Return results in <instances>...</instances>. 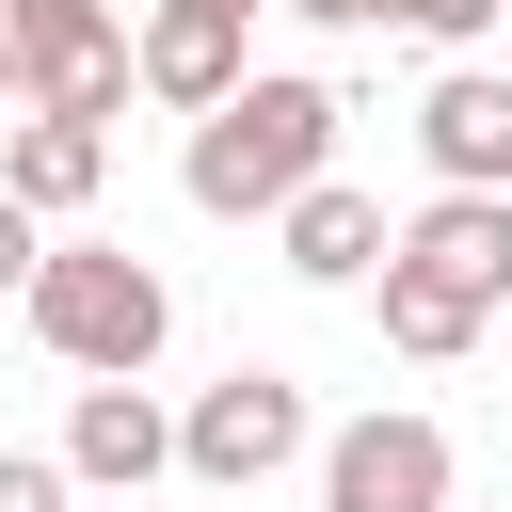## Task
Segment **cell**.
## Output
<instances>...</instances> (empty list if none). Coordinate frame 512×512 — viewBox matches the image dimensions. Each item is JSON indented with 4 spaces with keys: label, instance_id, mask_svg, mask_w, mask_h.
<instances>
[{
    "label": "cell",
    "instance_id": "5",
    "mask_svg": "<svg viewBox=\"0 0 512 512\" xmlns=\"http://www.w3.org/2000/svg\"><path fill=\"white\" fill-rule=\"evenodd\" d=\"M0 32H16V96H32V112L112 128V112L144 96V32H128L112 0H0Z\"/></svg>",
    "mask_w": 512,
    "mask_h": 512
},
{
    "label": "cell",
    "instance_id": "7",
    "mask_svg": "<svg viewBox=\"0 0 512 512\" xmlns=\"http://www.w3.org/2000/svg\"><path fill=\"white\" fill-rule=\"evenodd\" d=\"M416 160H432V192H512V64H432Z\"/></svg>",
    "mask_w": 512,
    "mask_h": 512
},
{
    "label": "cell",
    "instance_id": "14",
    "mask_svg": "<svg viewBox=\"0 0 512 512\" xmlns=\"http://www.w3.org/2000/svg\"><path fill=\"white\" fill-rule=\"evenodd\" d=\"M32 272H48V224H32L16 192H0V304H32Z\"/></svg>",
    "mask_w": 512,
    "mask_h": 512
},
{
    "label": "cell",
    "instance_id": "4",
    "mask_svg": "<svg viewBox=\"0 0 512 512\" xmlns=\"http://www.w3.org/2000/svg\"><path fill=\"white\" fill-rule=\"evenodd\" d=\"M176 464L208 480V496H256V480H288V464H320V416H304V384L288 368H224V384H192V416H176Z\"/></svg>",
    "mask_w": 512,
    "mask_h": 512
},
{
    "label": "cell",
    "instance_id": "1",
    "mask_svg": "<svg viewBox=\"0 0 512 512\" xmlns=\"http://www.w3.org/2000/svg\"><path fill=\"white\" fill-rule=\"evenodd\" d=\"M496 304H512V192H432V208L400 224L384 288H368L384 352L448 368V352H480V320H496Z\"/></svg>",
    "mask_w": 512,
    "mask_h": 512
},
{
    "label": "cell",
    "instance_id": "2",
    "mask_svg": "<svg viewBox=\"0 0 512 512\" xmlns=\"http://www.w3.org/2000/svg\"><path fill=\"white\" fill-rule=\"evenodd\" d=\"M320 176H336V80H304V64H272L240 112H208V128L176 144V192H192L208 224H288Z\"/></svg>",
    "mask_w": 512,
    "mask_h": 512
},
{
    "label": "cell",
    "instance_id": "8",
    "mask_svg": "<svg viewBox=\"0 0 512 512\" xmlns=\"http://www.w3.org/2000/svg\"><path fill=\"white\" fill-rule=\"evenodd\" d=\"M144 96H160V112H192V128H208V112H240V96H256V32H240V16L160 0V16H144Z\"/></svg>",
    "mask_w": 512,
    "mask_h": 512
},
{
    "label": "cell",
    "instance_id": "16",
    "mask_svg": "<svg viewBox=\"0 0 512 512\" xmlns=\"http://www.w3.org/2000/svg\"><path fill=\"white\" fill-rule=\"evenodd\" d=\"M0 112H32V96H16V32H0Z\"/></svg>",
    "mask_w": 512,
    "mask_h": 512
},
{
    "label": "cell",
    "instance_id": "11",
    "mask_svg": "<svg viewBox=\"0 0 512 512\" xmlns=\"http://www.w3.org/2000/svg\"><path fill=\"white\" fill-rule=\"evenodd\" d=\"M272 256H288L304 288H384V256H400V224H384V208H368L352 176H320V192H304V208L272 224Z\"/></svg>",
    "mask_w": 512,
    "mask_h": 512
},
{
    "label": "cell",
    "instance_id": "13",
    "mask_svg": "<svg viewBox=\"0 0 512 512\" xmlns=\"http://www.w3.org/2000/svg\"><path fill=\"white\" fill-rule=\"evenodd\" d=\"M80 480H64V448H0V512H64Z\"/></svg>",
    "mask_w": 512,
    "mask_h": 512
},
{
    "label": "cell",
    "instance_id": "17",
    "mask_svg": "<svg viewBox=\"0 0 512 512\" xmlns=\"http://www.w3.org/2000/svg\"><path fill=\"white\" fill-rule=\"evenodd\" d=\"M192 16H240V32H256V0H192Z\"/></svg>",
    "mask_w": 512,
    "mask_h": 512
},
{
    "label": "cell",
    "instance_id": "12",
    "mask_svg": "<svg viewBox=\"0 0 512 512\" xmlns=\"http://www.w3.org/2000/svg\"><path fill=\"white\" fill-rule=\"evenodd\" d=\"M496 16H512V0H384V32H416V48H448V64H464Z\"/></svg>",
    "mask_w": 512,
    "mask_h": 512
},
{
    "label": "cell",
    "instance_id": "15",
    "mask_svg": "<svg viewBox=\"0 0 512 512\" xmlns=\"http://www.w3.org/2000/svg\"><path fill=\"white\" fill-rule=\"evenodd\" d=\"M304 32H384V0H288Z\"/></svg>",
    "mask_w": 512,
    "mask_h": 512
},
{
    "label": "cell",
    "instance_id": "6",
    "mask_svg": "<svg viewBox=\"0 0 512 512\" xmlns=\"http://www.w3.org/2000/svg\"><path fill=\"white\" fill-rule=\"evenodd\" d=\"M448 496H464L448 416L368 400V416H336V432H320V512H448Z\"/></svg>",
    "mask_w": 512,
    "mask_h": 512
},
{
    "label": "cell",
    "instance_id": "9",
    "mask_svg": "<svg viewBox=\"0 0 512 512\" xmlns=\"http://www.w3.org/2000/svg\"><path fill=\"white\" fill-rule=\"evenodd\" d=\"M176 464V416L144 400V384H80L64 400V480H96V496H144Z\"/></svg>",
    "mask_w": 512,
    "mask_h": 512
},
{
    "label": "cell",
    "instance_id": "3",
    "mask_svg": "<svg viewBox=\"0 0 512 512\" xmlns=\"http://www.w3.org/2000/svg\"><path fill=\"white\" fill-rule=\"evenodd\" d=\"M16 320H32L48 368H80V384H144L160 336H176V288H160V256H128V240H48V272H32Z\"/></svg>",
    "mask_w": 512,
    "mask_h": 512
},
{
    "label": "cell",
    "instance_id": "10",
    "mask_svg": "<svg viewBox=\"0 0 512 512\" xmlns=\"http://www.w3.org/2000/svg\"><path fill=\"white\" fill-rule=\"evenodd\" d=\"M96 176H112V128H80V112H16V128H0V192H16L32 224H80Z\"/></svg>",
    "mask_w": 512,
    "mask_h": 512
}]
</instances>
